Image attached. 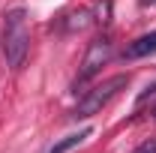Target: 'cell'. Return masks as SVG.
<instances>
[{
	"mask_svg": "<svg viewBox=\"0 0 156 153\" xmlns=\"http://www.w3.org/2000/svg\"><path fill=\"white\" fill-rule=\"evenodd\" d=\"M132 153H156V138H147V141H141Z\"/></svg>",
	"mask_w": 156,
	"mask_h": 153,
	"instance_id": "obj_6",
	"label": "cell"
},
{
	"mask_svg": "<svg viewBox=\"0 0 156 153\" xmlns=\"http://www.w3.org/2000/svg\"><path fill=\"white\" fill-rule=\"evenodd\" d=\"M90 135H93V129H90V126H84V129H78V132L66 135V138H60V141H57V144H54L48 153H69V150H75L84 138H90Z\"/></svg>",
	"mask_w": 156,
	"mask_h": 153,
	"instance_id": "obj_5",
	"label": "cell"
},
{
	"mask_svg": "<svg viewBox=\"0 0 156 153\" xmlns=\"http://www.w3.org/2000/svg\"><path fill=\"white\" fill-rule=\"evenodd\" d=\"M150 54H156V30L144 33V36H138L135 42H129V45H126V51H123V57H126V60L150 57Z\"/></svg>",
	"mask_w": 156,
	"mask_h": 153,
	"instance_id": "obj_4",
	"label": "cell"
},
{
	"mask_svg": "<svg viewBox=\"0 0 156 153\" xmlns=\"http://www.w3.org/2000/svg\"><path fill=\"white\" fill-rule=\"evenodd\" d=\"M114 54V48H111V42L108 39H96L93 45H90V51H87V57L81 63V72H78V84H84V81H90V78L96 75L99 69L111 60Z\"/></svg>",
	"mask_w": 156,
	"mask_h": 153,
	"instance_id": "obj_3",
	"label": "cell"
},
{
	"mask_svg": "<svg viewBox=\"0 0 156 153\" xmlns=\"http://www.w3.org/2000/svg\"><path fill=\"white\" fill-rule=\"evenodd\" d=\"M3 27H6V36H3V51H6V63L12 69H21V63L27 57V48H30V30H27V12L15 6L3 15Z\"/></svg>",
	"mask_w": 156,
	"mask_h": 153,
	"instance_id": "obj_1",
	"label": "cell"
},
{
	"mask_svg": "<svg viewBox=\"0 0 156 153\" xmlns=\"http://www.w3.org/2000/svg\"><path fill=\"white\" fill-rule=\"evenodd\" d=\"M126 81L129 78L126 75H114V78H105L102 84H96V87H90L87 93L78 99V105L72 108V120H87V117H93V114H99L108 102H111V96L120 90V87H126Z\"/></svg>",
	"mask_w": 156,
	"mask_h": 153,
	"instance_id": "obj_2",
	"label": "cell"
}]
</instances>
